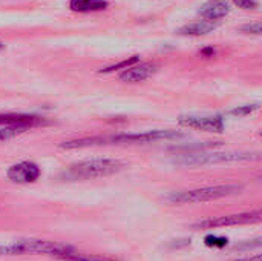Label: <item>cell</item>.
Here are the masks:
<instances>
[{
	"label": "cell",
	"mask_w": 262,
	"mask_h": 261,
	"mask_svg": "<svg viewBox=\"0 0 262 261\" xmlns=\"http://www.w3.org/2000/svg\"><path fill=\"white\" fill-rule=\"evenodd\" d=\"M127 168V162L120 158H91L74 163L68 168L66 177L71 180H89L114 175Z\"/></svg>",
	"instance_id": "cell-1"
},
{
	"label": "cell",
	"mask_w": 262,
	"mask_h": 261,
	"mask_svg": "<svg viewBox=\"0 0 262 261\" xmlns=\"http://www.w3.org/2000/svg\"><path fill=\"white\" fill-rule=\"evenodd\" d=\"M258 152H216V151H201V152H187L180 154L173 158L175 165L180 166H209L218 163H236V162H252L258 160Z\"/></svg>",
	"instance_id": "cell-2"
},
{
	"label": "cell",
	"mask_w": 262,
	"mask_h": 261,
	"mask_svg": "<svg viewBox=\"0 0 262 261\" xmlns=\"http://www.w3.org/2000/svg\"><path fill=\"white\" fill-rule=\"evenodd\" d=\"M243 191V185H218V186H207L192 191H181L172 192L166 200L175 205H192V203H206L224 197H230Z\"/></svg>",
	"instance_id": "cell-3"
},
{
	"label": "cell",
	"mask_w": 262,
	"mask_h": 261,
	"mask_svg": "<svg viewBox=\"0 0 262 261\" xmlns=\"http://www.w3.org/2000/svg\"><path fill=\"white\" fill-rule=\"evenodd\" d=\"M9 246V255H25V254H43V255H52V257H61L71 251H74L71 246L57 243V242H48V240H18L14 242Z\"/></svg>",
	"instance_id": "cell-4"
},
{
	"label": "cell",
	"mask_w": 262,
	"mask_h": 261,
	"mask_svg": "<svg viewBox=\"0 0 262 261\" xmlns=\"http://www.w3.org/2000/svg\"><path fill=\"white\" fill-rule=\"evenodd\" d=\"M262 215L259 211L253 212H243V214H233V215H223L210 220H204L200 223H195L193 229H216V228H227V226H238V225H249V223H258L261 222Z\"/></svg>",
	"instance_id": "cell-5"
},
{
	"label": "cell",
	"mask_w": 262,
	"mask_h": 261,
	"mask_svg": "<svg viewBox=\"0 0 262 261\" xmlns=\"http://www.w3.org/2000/svg\"><path fill=\"white\" fill-rule=\"evenodd\" d=\"M178 123L186 128H193L206 132H223L224 120L218 115H183Z\"/></svg>",
	"instance_id": "cell-6"
},
{
	"label": "cell",
	"mask_w": 262,
	"mask_h": 261,
	"mask_svg": "<svg viewBox=\"0 0 262 261\" xmlns=\"http://www.w3.org/2000/svg\"><path fill=\"white\" fill-rule=\"evenodd\" d=\"M40 175H41L40 168L32 162H21V163L12 165L6 171L8 180H11L12 183H17V185L34 183L40 178Z\"/></svg>",
	"instance_id": "cell-7"
},
{
	"label": "cell",
	"mask_w": 262,
	"mask_h": 261,
	"mask_svg": "<svg viewBox=\"0 0 262 261\" xmlns=\"http://www.w3.org/2000/svg\"><path fill=\"white\" fill-rule=\"evenodd\" d=\"M158 66L155 63L146 62V63H135L132 66H129L127 69H124L120 74V80L126 82V83H140L144 82L147 78H150L155 72H157Z\"/></svg>",
	"instance_id": "cell-8"
},
{
	"label": "cell",
	"mask_w": 262,
	"mask_h": 261,
	"mask_svg": "<svg viewBox=\"0 0 262 261\" xmlns=\"http://www.w3.org/2000/svg\"><path fill=\"white\" fill-rule=\"evenodd\" d=\"M48 123L46 120L37 117V115H31V114H15V112H6V114H0V125H14V126H25V128H32V126H38V125H45Z\"/></svg>",
	"instance_id": "cell-9"
},
{
	"label": "cell",
	"mask_w": 262,
	"mask_h": 261,
	"mask_svg": "<svg viewBox=\"0 0 262 261\" xmlns=\"http://www.w3.org/2000/svg\"><path fill=\"white\" fill-rule=\"evenodd\" d=\"M230 5L226 0H210L200 8V15L206 20H220L229 15Z\"/></svg>",
	"instance_id": "cell-10"
},
{
	"label": "cell",
	"mask_w": 262,
	"mask_h": 261,
	"mask_svg": "<svg viewBox=\"0 0 262 261\" xmlns=\"http://www.w3.org/2000/svg\"><path fill=\"white\" fill-rule=\"evenodd\" d=\"M216 23H213L212 20H200L195 23H189L183 28L178 29L180 35H206L212 31L216 29Z\"/></svg>",
	"instance_id": "cell-11"
},
{
	"label": "cell",
	"mask_w": 262,
	"mask_h": 261,
	"mask_svg": "<svg viewBox=\"0 0 262 261\" xmlns=\"http://www.w3.org/2000/svg\"><path fill=\"white\" fill-rule=\"evenodd\" d=\"M106 0H71L69 8L75 12H95L107 8Z\"/></svg>",
	"instance_id": "cell-12"
},
{
	"label": "cell",
	"mask_w": 262,
	"mask_h": 261,
	"mask_svg": "<svg viewBox=\"0 0 262 261\" xmlns=\"http://www.w3.org/2000/svg\"><path fill=\"white\" fill-rule=\"evenodd\" d=\"M60 260L66 261H117L114 258H107V257H100V255H92V254H78L75 251H71L61 257H58Z\"/></svg>",
	"instance_id": "cell-13"
},
{
	"label": "cell",
	"mask_w": 262,
	"mask_h": 261,
	"mask_svg": "<svg viewBox=\"0 0 262 261\" xmlns=\"http://www.w3.org/2000/svg\"><path fill=\"white\" fill-rule=\"evenodd\" d=\"M26 129L28 128H25V126H14V125H8V126L0 128V143L15 138L17 135L26 132Z\"/></svg>",
	"instance_id": "cell-14"
},
{
	"label": "cell",
	"mask_w": 262,
	"mask_h": 261,
	"mask_svg": "<svg viewBox=\"0 0 262 261\" xmlns=\"http://www.w3.org/2000/svg\"><path fill=\"white\" fill-rule=\"evenodd\" d=\"M138 62H140V55H132V57H129L126 60H121L118 63H114L111 66H106V68L100 69V72L101 74H109V72H114V71H118V69H127L129 66H132V65H135Z\"/></svg>",
	"instance_id": "cell-15"
},
{
	"label": "cell",
	"mask_w": 262,
	"mask_h": 261,
	"mask_svg": "<svg viewBox=\"0 0 262 261\" xmlns=\"http://www.w3.org/2000/svg\"><path fill=\"white\" fill-rule=\"evenodd\" d=\"M256 109H258V105H247V106H241V108L232 109L230 114L232 115H249V114H252Z\"/></svg>",
	"instance_id": "cell-16"
},
{
	"label": "cell",
	"mask_w": 262,
	"mask_h": 261,
	"mask_svg": "<svg viewBox=\"0 0 262 261\" xmlns=\"http://www.w3.org/2000/svg\"><path fill=\"white\" fill-rule=\"evenodd\" d=\"M241 31L246 32V34H255V35H259L262 32V26L259 22L256 23H249V25H244L241 26Z\"/></svg>",
	"instance_id": "cell-17"
},
{
	"label": "cell",
	"mask_w": 262,
	"mask_h": 261,
	"mask_svg": "<svg viewBox=\"0 0 262 261\" xmlns=\"http://www.w3.org/2000/svg\"><path fill=\"white\" fill-rule=\"evenodd\" d=\"M233 3L238 8H243V9H255V8H258L256 0H233Z\"/></svg>",
	"instance_id": "cell-18"
},
{
	"label": "cell",
	"mask_w": 262,
	"mask_h": 261,
	"mask_svg": "<svg viewBox=\"0 0 262 261\" xmlns=\"http://www.w3.org/2000/svg\"><path fill=\"white\" fill-rule=\"evenodd\" d=\"M206 245H209V246H220V248H223V246H226V245H227V238L207 237V238H206Z\"/></svg>",
	"instance_id": "cell-19"
},
{
	"label": "cell",
	"mask_w": 262,
	"mask_h": 261,
	"mask_svg": "<svg viewBox=\"0 0 262 261\" xmlns=\"http://www.w3.org/2000/svg\"><path fill=\"white\" fill-rule=\"evenodd\" d=\"M235 261H261V255H255V257H247V258H241V260Z\"/></svg>",
	"instance_id": "cell-20"
},
{
	"label": "cell",
	"mask_w": 262,
	"mask_h": 261,
	"mask_svg": "<svg viewBox=\"0 0 262 261\" xmlns=\"http://www.w3.org/2000/svg\"><path fill=\"white\" fill-rule=\"evenodd\" d=\"M213 52H215V51H213L212 48H207V49L203 51V54H206V55H210V54H213Z\"/></svg>",
	"instance_id": "cell-21"
},
{
	"label": "cell",
	"mask_w": 262,
	"mask_h": 261,
	"mask_svg": "<svg viewBox=\"0 0 262 261\" xmlns=\"http://www.w3.org/2000/svg\"><path fill=\"white\" fill-rule=\"evenodd\" d=\"M0 49H3V43L0 42Z\"/></svg>",
	"instance_id": "cell-22"
}]
</instances>
